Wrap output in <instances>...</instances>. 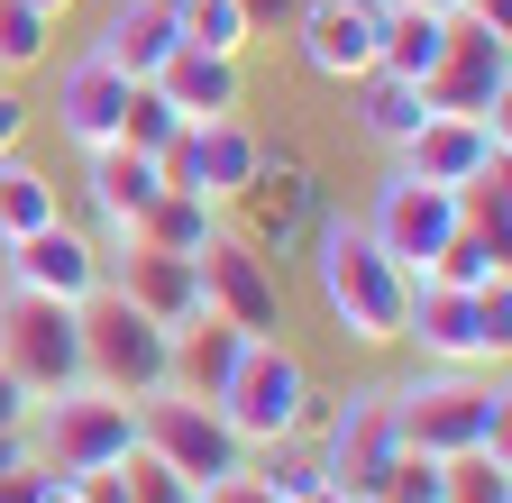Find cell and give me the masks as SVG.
Instances as JSON below:
<instances>
[{
	"mask_svg": "<svg viewBox=\"0 0 512 503\" xmlns=\"http://www.w3.org/2000/svg\"><path fill=\"white\" fill-rule=\"evenodd\" d=\"M302 257H311V293H320V311H330L339 339H357V348H394V339H403L412 275L366 238V220L320 211L311 238H302Z\"/></svg>",
	"mask_w": 512,
	"mask_h": 503,
	"instance_id": "cell-1",
	"label": "cell"
},
{
	"mask_svg": "<svg viewBox=\"0 0 512 503\" xmlns=\"http://www.w3.org/2000/svg\"><path fill=\"white\" fill-rule=\"evenodd\" d=\"M384 394H394V430H403V449H421V458L503 449V421H512V394H503V375L421 366L412 385H384Z\"/></svg>",
	"mask_w": 512,
	"mask_h": 503,
	"instance_id": "cell-2",
	"label": "cell"
},
{
	"mask_svg": "<svg viewBox=\"0 0 512 503\" xmlns=\"http://www.w3.org/2000/svg\"><path fill=\"white\" fill-rule=\"evenodd\" d=\"M403 348H412L421 366H467V375H503V348H512V275H503V284H476V293L412 275Z\"/></svg>",
	"mask_w": 512,
	"mask_h": 503,
	"instance_id": "cell-3",
	"label": "cell"
},
{
	"mask_svg": "<svg viewBox=\"0 0 512 503\" xmlns=\"http://www.w3.org/2000/svg\"><path fill=\"white\" fill-rule=\"evenodd\" d=\"M311 403H320V375L311 357L275 330V339H247L229 385H220V421L247 439V449H266V439H302L311 430Z\"/></svg>",
	"mask_w": 512,
	"mask_h": 503,
	"instance_id": "cell-4",
	"label": "cell"
},
{
	"mask_svg": "<svg viewBox=\"0 0 512 503\" xmlns=\"http://www.w3.org/2000/svg\"><path fill=\"white\" fill-rule=\"evenodd\" d=\"M311 449H320V476H330L348 503H375L384 467L403 458V430H394V394L384 385H348V394H320L311 403Z\"/></svg>",
	"mask_w": 512,
	"mask_h": 503,
	"instance_id": "cell-5",
	"label": "cell"
},
{
	"mask_svg": "<svg viewBox=\"0 0 512 503\" xmlns=\"http://www.w3.org/2000/svg\"><path fill=\"white\" fill-rule=\"evenodd\" d=\"M165 366H174V330H156L138 302H119L101 284L83 302V385H101L119 403H147V394H165Z\"/></svg>",
	"mask_w": 512,
	"mask_h": 503,
	"instance_id": "cell-6",
	"label": "cell"
},
{
	"mask_svg": "<svg viewBox=\"0 0 512 503\" xmlns=\"http://www.w3.org/2000/svg\"><path fill=\"white\" fill-rule=\"evenodd\" d=\"M28 439H37V458L55 476H101L119 467L128 449H138V403H119L101 385H74V394H46L28 412Z\"/></svg>",
	"mask_w": 512,
	"mask_h": 503,
	"instance_id": "cell-7",
	"label": "cell"
},
{
	"mask_svg": "<svg viewBox=\"0 0 512 503\" xmlns=\"http://www.w3.org/2000/svg\"><path fill=\"white\" fill-rule=\"evenodd\" d=\"M138 449H147V458H165L192 494L247 467V439L220 421V403H192V394H174V385L138 403Z\"/></svg>",
	"mask_w": 512,
	"mask_h": 503,
	"instance_id": "cell-8",
	"label": "cell"
},
{
	"mask_svg": "<svg viewBox=\"0 0 512 503\" xmlns=\"http://www.w3.org/2000/svg\"><path fill=\"white\" fill-rule=\"evenodd\" d=\"M0 366H10L37 403L74 394L83 385V311L46 302V293H10V302H0Z\"/></svg>",
	"mask_w": 512,
	"mask_h": 503,
	"instance_id": "cell-9",
	"label": "cell"
},
{
	"mask_svg": "<svg viewBox=\"0 0 512 503\" xmlns=\"http://www.w3.org/2000/svg\"><path fill=\"white\" fill-rule=\"evenodd\" d=\"M192 266H202V311H220L229 330H247V339L284 330V275L266 247H247V229H220Z\"/></svg>",
	"mask_w": 512,
	"mask_h": 503,
	"instance_id": "cell-10",
	"label": "cell"
},
{
	"mask_svg": "<svg viewBox=\"0 0 512 503\" xmlns=\"http://www.w3.org/2000/svg\"><path fill=\"white\" fill-rule=\"evenodd\" d=\"M0 266H10V293H46V302H92L110 284V247L74 220H46L28 238H0Z\"/></svg>",
	"mask_w": 512,
	"mask_h": 503,
	"instance_id": "cell-11",
	"label": "cell"
},
{
	"mask_svg": "<svg viewBox=\"0 0 512 503\" xmlns=\"http://www.w3.org/2000/svg\"><path fill=\"white\" fill-rule=\"evenodd\" d=\"M366 238H375L403 275H430V257L458 238V193H448V183H421V174H403V165H394V174L375 183Z\"/></svg>",
	"mask_w": 512,
	"mask_h": 503,
	"instance_id": "cell-12",
	"label": "cell"
},
{
	"mask_svg": "<svg viewBox=\"0 0 512 503\" xmlns=\"http://www.w3.org/2000/svg\"><path fill=\"white\" fill-rule=\"evenodd\" d=\"M256 165H266V138L247 129V119H192V129L165 147V183L174 193H202L211 211H238Z\"/></svg>",
	"mask_w": 512,
	"mask_h": 503,
	"instance_id": "cell-13",
	"label": "cell"
},
{
	"mask_svg": "<svg viewBox=\"0 0 512 503\" xmlns=\"http://www.w3.org/2000/svg\"><path fill=\"white\" fill-rule=\"evenodd\" d=\"M421 101L448 110V119H503V101H512V37L458 19L448 28V55L421 74Z\"/></svg>",
	"mask_w": 512,
	"mask_h": 503,
	"instance_id": "cell-14",
	"label": "cell"
},
{
	"mask_svg": "<svg viewBox=\"0 0 512 503\" xmlns=\"http://www.w3.org/2000/svg\"><path fill=\"white\" fill-rule=\"evenodd\" d=\"M375 46H384V0H302V10H293L302 74L339 83V92L375 74Z\"/></svg>",
	"mask_w": 512,
	"mask_h": 503,
	"instance_id": "cell-15",
	"label": "cell"
},
{
	"mask_svg": "<svg viewBox=\"0 0 512 503\" xmlns=\"http://www.w3.org/2000/svg\"><path fill=\"white\" fill-rule=\"evenodd\" d=\"M503 147H512V138H503V119H448V110H430L394 165L458 193V183H476V174H503Z\"/></svg>",
	"mask_w": 512,
	"mask_h": 503,
	"instance_id": "cell-16",
	"label": "cell"
},
{
	"mask_svg": "<svg viewBox=\"0 0 512 503\" xmlns=\"http://www.w3.org/2000/svg\"><path fill=\"white\" fill-rule=\"evenodd\" d=\"M110 293L138 302L156 330H183L192 311H202V266L165 257V247H119V257H110Z\"/></svg>",
	"mask_w": 512,
	"mask_h": 503,
	"instance_id": "cell-17",
	"label": "cell"
},
{
	"mask_svg": "<svg viewBox=\"0 0 512 503\" xmlns=\"http://www.w3.org/2000/svg\"><path fill=\"white\" fill-rule=\"evenodd\" d=\"M92 165H83V183H92V220H101V247L119 257L128 247V229H138V211L165 193V165L156 156H128V147H83Z\"/></svg>",
	"mask_w": 512,
	"mask_h": 503,
	"instance_id": "cell-18",
	"label": "cell"
},
{
	"mask_svg": "<svg viewBox=\"0 0 512 503\" xmlns=\"http://www.w3.org/2000/svg\"><path fill=\"white\" fill-rule=\"evenodd\" d=\"M183 46V28H174V10L165 0H110L101 10V37H92V55L110 74H128V83H156V65Z\"/></svg>",
	"mask_w": 512,
	"mask_h": 503,
	"instance_id": "cell-19",
	"label": "cell"
},
{
	"mask_svg": "<svg viewBox=\"0 0 512 503\" xmlns=\"http://www.w3.org/2000/svg\"><path fill=\"white\" fill-rule=\"evenodd\" d=\"M156 92L183 119H238L247 110V55H202V46H174L156 65Z\"/></svg>",
	"mask_w": 512,
	"mask_h": 503,
	"instance_id": "cell-20",
	"label": "cell"
},
{
	"mask_svg": "<svg viewBox=\"0 0 512 503\" xmlns=\"http://www.w3.org/2000/svg\"><path fill=\"white\" fill-rule=\"evenodd\" d=\"M119 101H128V74H110L101 55L83 46L74 65L55 74V129L74 138V147H110L119 138Z\"/></svg>",
	"mask_w": 512,
	"mask_h": 503,
	"instance_id": "cell-21",
	"label": "cell"
},
{
	"mask_svg": "<svg viewBox=\"0 0 512 503\" xmlns=\"http://www.w3.org/2000/svg\"><path fill=\"white\" fill-rule=\"evenodd\" d=\"M238 348H247V330H229L220 311H192V321L174 330V366H165V385H174V394H192V403H220Z\"/></svg>",
	"mask_w": 512,
	"mask_h": 503,
	"instance_id": "cell-22",
	"label": "cell"
},
{
	"mask_svg": "<svg viewBox=\"0 0 512 503\" xmlns=\"http://www.w3.org/2000/svg\"><path fill=\"white\" fill-rule=\"evenodd\" d=\"M448 28H458V10H421V0H384V46H375V74H403L421 83L439 55H448Z\"/></svg>",
	"mask_w": 512,
	"mask_h": 503,
	"instance_id": "cell-23",
	"label": "cell"
},
{
	"mask_svg": "<svg viewBox=\"0 0 512 503\" xmlns=\"http://www.w3.org/2000/svg\"><path fill=\"white\" fill-rule=\"evenodd\" d=\"M229 229V211H211L202 193H174V183H165V193L138 211V229H128V247H165V257H202V247Z\"/></svg>",
	"mask_w": 512,
	"mask_h": 503,
	"instance_id": "cell-24",
	"label": "cell"
},
{
	"mask_svg": "<svg viewBox=\"0 0 512 503\" xmlns=\"http://www.w3.org/2000/svg\"><path fill=\"white\" fill-rule=\"evenodd\" d=\"M348 92H357V129H366L384 156H403V147H412V129L430 119L421 83H403V74H366V83H348Z\"/></svg>",
	"mask_w": 512,
	"mask_h": 503,
	"instance_id": "cell-25",
	"label": "cell"
},
{
	"mask_svg": "<svg viewBox=\"0 0 512 503\" xmlns=\"http://www.w3.org/2000/svg\"><path fill=\"white\" fill-rule=\"evenodd\" d=\"M183 129H192V119H183V110H174L156 83H128V101H119V138H110V147H128V156H156V165H165V147H174Z\"/></svg>",
	"mask_w": 512,
	"mask_h": 503,
	"instance_id": "cell-26",
	"label": "cell"
},
{
	"mask_svg": "<svg viewBox=\"0 0 512 503\" xmlns=\"http://www.w3.org/2000/svg\"><path fill=\"white\" fill-rule=\"evenodd\" d=\"M46 220H64L55 174H37L28 156H0V238H28V229H46Z\"/></svg>",
	"mask_w": 512,
	"mask_h": 503,
	"instance_id": "cell-27",
	"label": "cell"
},
{
	"mask_svg": "<svg viewBox=\"0 0 512 503\" xmlns=\"http://www.w3.org/2000/svg\"><path fill=\"white\" fill-rule=\"evenodd\" d=\"M247 476L266 485L275 503H302L311 485H330V476H320V449H311V439H266V449H247Z\"/></svg>",
	"mask_w": 512,
	"mask_h": 503,
	"instance_id": "cell-28",
	"label": "cell"
},
{
	"mask_svg": "<svg viewBox=\"0 0 512 503\" xmlns=\"http://www.w3.org/2000/svg\"><path fill=\"white\" fill-rule=\"evenodd\" d=\"M430 284H458V293L503 284V238H485V229H467V220H458V238L430 257Z\"/></svg>",
	"mask_w": 512,
	"mask_h": 503,
	"instance_id": "cell-29",
	"label": "cell"
},
{
	"mask_svg": "<svg viewBox=\"0 0 512 503\" xmlns=\"http://www.w3.org/2000/svg\"><path fill=\"white\" fill-rule=\"evenodd\" d=\"M46 55H55V19L46 10H28V0H0V74H37L46 65Z\"/></svg>",
	"mask_w": 512,
	"mask_h": 503,
	"instance_id": "cell-30",
	"label": "cell"
},
{
	"mask_svg": "<svg viewBox=\"0 0 512 503\" xmlns=\"http://www.w3.org/2000/svg\"><path fill=\"white\" fill-rule=\"evenodd\" d=\"M448 503H512V467H503V449L448 458Z\"/></svg>",
	"mask_w": 512,
	"mask_h": 503,
	"instance_id": "cell-31",
	"label": "cell"
},
{
	"mask_svg": "<svg viewBox=\"0 0 512 503\" xmlns=\"http://www.w3.org/2000/svg\"><path fill=\"white\" fill-rule=\"evenodd\" d=\"M375 503H448V458H421V449H403L394 467H384Z\"/></svg>",
	"mask_w": 512,
	"mask_h": 503,
	"instance_id": "cell-32",
	"label": "cell"
},
{
	"mask_svg": "<svg viewBox=\"0 0 512 503\" xmlns=\"http://www.w3.org/2000/svg\"><path fill=\"white\" fill-rule=\"evenodd\" d=\"M119 494H128V503H202V494H192L165 458H147V449H128V458H119Z\"/></svg>",
	"mask_w": 512,
	"mask_h": 503,
	"instance_id": "cell-33",
	"label": "cell"
},
{
	"mask_svg": "<svg viewBox=\"0 0 512 503\" xmlns=\"http://www.w3.org/2000/svg\"><path fill=\"white\" fill-rule=\"evenodd\" d=\"M46 485H55V467H46V458H28V467L0 476V503H46Z\"/></svg>",
	"mask_w": 512,
	"mask_h": 503,
	"instance_id": "cell-34",
	"label": "cell"
},
{
	"mask_svg": "<svg viewBox=\"0 0 512 503\" xmlns=\"http://www.w3.org/2000/svg\"><path fill=\"white\" fill-rule=\"evenodd\" d=\"M19 147H28V101L0 83V156H19Z\"/></svg>",
	"mask_w": 512,
	"mask_h": 503,
	"instance_id": "cell-35",
	"label": "cell"
},
{
	"mask_svg": "<svg viewBox=\"0 0 512 503\" xmlns=\"http://www.w3.org/2000/svg\"><path fill=\"white\" fill-rule=\"evenodd\" d=\"M28 412H37V394L19 385L10 366H0V430H28Z\"/></svg>",
	"mask_w": 512,
	"mask_h": 503,
	"instance_id": "cell-36",
	"label": "cell"
},
{
	"mask_svg": "<svg viewBox=\"0 0 512 503\" xmlns=\"http://www.w3.org/2000/svg\"><path fill=\"white\" fill-rule=\"evenodd\" d=\"M202 503H275V494H266V485H256L247 467H238V476H220V485H202Z\"/></svg>",
	"mask_w": 512,
	"mask_h": 503,
	"instance_id": "cell-37",
	"label": "cell"
},
{
	"mask_svg": "<svg viewBox=\"0 0 512 503\" xmlns=\"http://www.w3.org/2000/svg\"><path fill=\"white\" fill-rule=\"evenodd\" d=\"M238 10H247V28H256V37H266V28H293L302 0H238Z\"/></svg>",
	"mask_w": 512,
	"mask_h": 503,
	"instance_id": "cell-38",
	"label": "cell"
},
{
	"mask_svg": "<svg viewBox=\"0 0 512 503\" xmlns=\"http://www.w3.org/2000/svg\"><path fill=\"white\" fill-rule=\"evenodd\" d=\"M458 19H476V28H494V37H512V0H458Z\"/></svg>",
	"mask_w": 512,
	"mask_h": 503,
	"instance_id": "cell-39",
	"label": "cell"
},
{
	"mask_svg": "<svg viewBox=\"0 0 512 503\" xmlns=\"http://www.w3.org/2000/svg\"><path fill=\"white\" fill-rule=\"evenodd\" d=\"M28 458H37V439H28V430H0V476L28 467Z\"/></svg>",
	"mask_w": 512,
	"mask_h": 503,
	"instance_id": "cell-40",
	"label": "cell"
},
{
	"mask_svg": "<svg viewBox=\"0 0 512 503\" xmlns=\"http://www.w3.org/2000/svg\"><path fill=\"white\" fill-rule=\"evenodd\" d=\"M83 503H128V494H119V467H101V476H83Z\"/></svg>",
	"mask_w": 512,
	"mask_h": 503,
	"instance_id": "cell-41",
	"label": "cell"
},
{
	"mask_svg": "<svg viewBox=\"0 0 512 503\" xmlns=\"http://www.w3.org/2000/svg\"><path fill=\"white\" fill-rule=\"evenodd\" d=\"M46 503H83V476H55V485H46Z\"/></svg>",
	"mask_w": 512,
	"mask_h": 503,
	"instance_id": "cell-42",
	"label": "cell"
},
{
	"mask_svg": "<svg viewBox=\"0 0 512 503\" xmlns=\"http://www.w3.org/2000/svg\"><path fill=\"white\" fill-rule=\"evenodd\" d=\"M28 10H46V19L64 28V19H74V10H83V0H28Z\"/></svg>",
	"mask_w": 512,
	"mask_h": 503,
	"instance_id": "cell-43",
	"label": "cell"
},
{
	"mask_svg": "<svg viewBox=\"0 0 512 503\" xmlns=\"http://www.w3.org/2000/svg\"><path fill=\"white\" fill-rule=\"evenodd\" d=\"M302 503H348V494H339V485H311V494H302Z\"/></svg>",
	"mask_w": 512,
	"mask_h": 503,
	"instance_id": "cell-44",
	"label": "cell"
},
{
	"mask_svg": "<svg viewBox=\"0 0 512 503\" xmlns=\"http://www.w3.org/2000/svg\"><path fill=\"white\" fill-rule=\"evenodd\" d=\"M421 10H458V0H421Z\"/></svg>",
	"mask_w": 512,
	"mask_h": 503,
	"instance_id": "cell-45",
	"label": "cell"
},
{
	"mask_svg": "<svg viewBox=\"0 0 512 503\" xmlns=\"http://www.w3.org/2000/svg\"><path fill=\"white\" fill-rule=\"evenodd\" d=\"M0 83H10V74H0Z\"/></svg>",
	"mask_w": 512,
	"mask_h": 503,
	"instance_id": "cell-46",
	"label": "cell"
}]
</instances>
